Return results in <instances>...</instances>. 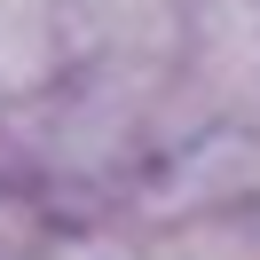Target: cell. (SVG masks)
Listing matches in <instances>:
<instances>
[{
	"label": "cell",
	"mask_w": 260,
	"mask_h": 260,
	"mask_svg": "<svg viewBox=\"0 0 260 260\" xmlns=\"http://www.w3.org/2000/svg\"><path fill=\"white\" fill-rule=\"evenodd\" d=\"M55 55H63V16H55V0H0V103L48 87Z\"/></svg>",
	"instance_id": "1"
}]
</instances>
